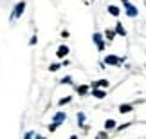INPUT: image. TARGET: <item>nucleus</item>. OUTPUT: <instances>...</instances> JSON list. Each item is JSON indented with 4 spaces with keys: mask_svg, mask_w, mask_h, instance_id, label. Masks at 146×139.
<instances>
[{
    "mask_svg": "<svg viewBox=\"0 0 146 139\" xmlns=\"http://www.w3.org/2000/svg\"><path fill=\"white\" fill-rule=\"evenodd\" d=\"M94 42H96V45H98V49H99V51H103V49H105V43H103V36H101L99 35V33H94Z\"/></svg>",
    "mask_w": 146,
    "mask_h": 139,
    "instance_id": "1",
    "label": "nucleus"
},
{
    "mask_svg": "<svg viewBox=\"0 0 146 139\" xmlns=\"http://www.w3.org/2000/svg\"><path fill=\"white\" fill-rule=\"evenodd\" d=\"M24 9H25V2H20L18 5L15 7V13H13V18H20L22 13H24Z\"/></svg>",
    "mask_w": 146,
    "mask_h": 139,
    "instance_id": "2",
    "label": "nucleus"
},
{
    "mask_svg": "<svg viewBox=\"0 0 146 139\" xmlns=\"http://www.w3.org/2000/svg\"><path fill=\"white\" fill-rule=\"evenodd\" d=\"M121 62H123L121 58H117V56H112V54L105 58V63H106V65H119Z\"/></svg>",
    "mask_w": 146,
    "mask_h": 139,
    "instance_id": "3",
    "label": "nucleus"
},
{
    "mask_svg": "<svg viewBox=\"0 0 146 139\" xmlns=\"http://www.w3.org/2000/svg\"><path fill=\"white\" fill-rule=\"evenodd\" d=\"M125 9H126V15H128V16H132V18H133V16H137V7H135V5L125 4Z\"/></svg>",
    "mask_w": 146,
    "mask_h": 139,
    "instance_id": "4",
    "label": "nucleus"
},
{
    "mask_svg": "<svg viewBox=\"0 0 146 139\" xmlns=\"http://www.w3.org/2000/svg\"><path fill=\"white\" fill-rule=\"evenodd\" d=\"M67 53H69V47H67V45H61V47L58 49V53H56V54H58V58H65V56H67Z\"/></svg>",
    "mask_w": 146,
    "mask_h": 139,
    "instance_id": "5",
    "label": "nucleus"
},
{
    "mask_svg": "<svg viewBox=\"0 0 146 139\" xmlns=\"http://www.w3.org/2000/svg\"><path fill=\"white\" fill-rule=\"evenodd\" d=\"M61 121H65V112H58V114H56L54 116V119H52V123H61Z\"/></svg>",
    "mask_w": 146,
    "mask_h": 139,
    "instance_id": "6",
    "label": "nucleus"
},
{
    "mask_svg": "<svg viewBox=\"0 0 146 139\" xmlns=\"http://www.w3.org/2000/svg\"><path fill=\"white\" fill-rule=\"evenodd\" d=\"M98 87H108V81H106V80L94 81V83H92V88H98Z\"/></svg>",
    "mask_w": 146,
    "mask_h": 139,
    "instance_id": "7",
    "label": "nucleus"
},
{
    "mask_svg": "<svg viewBox=\"0 0 146 139\" xmlns=\"http://www.w3.org/2000/svg\"><path fill=\"white\" fill-rule=\"evenodd\" d=\"M92 96H96L98 99H103V98H105V90H99V88H94V90H92Z\"/></svg>",
    "mask_w": 146,
    "mask_h": 139,
    "instance_id": "8",
    "label": "nucleus"
},
{
    "mask_svg": "<svg viewBox=\"0 0 146 139\" xmlns=\"http://www.w3.org/2000/svg\"><path fill=\"white\" fill-rule=\"evenodd\" d=\"M105 128H106V130L115 128V121H114V119H106V121H105Z\"/></svg>",
    "mask_w": 146,
    "mask_h": 139,
    "instance_id": "9",
    "label": "nucleus"
},
{
    "mask_svg": "<svg viewBox=\"0 0 146 139\" xmlns=\"http://www.w3.org/2000/svg\"><path fill=\"white\" fill-rule=\"evenodd\" d=\"M119 112H121V114L132 112V105H121V107H119Z\"/></svg>",
    "mask_w": 146,
    "mask_h": 139,
    "instance_id": "10",
    "label": "nucleus"
},
{
    "mask_svg": "<svg viewBox=\"0 0 146 139\" xmlns=\"http://www.w3.org/2000/svg\"><path fill=\"white\" fill-rule=\"evenodd\" d=\"M115 33H117V35H121V36H125V35H126L125 27H123L121 24H117V25H115Z\"/></svg>",
    "mask_w": 146,
    "mask_h": 139,
    "instance_id": "11",
    "label": "nucleus"
},
{
    "mask_svg": "<svg viewBox=\"0 0 146 139\" xmlns=\"http://www.w3.org/2000/svg\"><path fill=\"white\" fill-rule=\"evenodd\" d=\"M108 13L114 15V16H117V15H119V7H115V5H110V7H108Z\"/></svg>",
    "mask_w": 146,
    "mask_h": 139,
    "instance_id": "12",
    "label": "nucleus"
},
{
    "mask_svg": "<svg viewBox=\"0 0 146 139\" xmlns=\"http://www.w3.org/2000/svg\"><path fill=\"white\" fill-rule=\"evenodd\" d=\"M87 90H88V87H85V85L78 87V92H80V94H87Z\"/></svg>",
    "mask_w": 146,
    "mask_h": 139,
    "instance_id": "13",
    "label": "nucleus"
},
{
    "mask_svg": "<svg viewBox=\"0 0 146 139\" xmlns=\"http://www.w3.org/2000/svg\"><path fill=\"white\" fill-rule=\"evenodd\" d=\"M114 36H115V31H106V38L108 40H114Z\"/></svg>",
    "mask_w": 146,
    "mask_h": 139,
    "instance_id": "14",
    "label": "nucleus"
},
{
    "mask_svg": "<svg viewBox=\"0 0 146 139\" xmlns=\"http://www.w3.org/2000/svg\"><path fill=\"white\" fill-rule=\"evenodd\" d=\"M70 101V98H63V99H60V107H63L65 103H69Z\"/></svg>",
    "mask_w": 146,
    "mask_h": 139,
    "instance_id": "15",
    "label": "nucleus"
},
{
    "mask_svg": "<svg viewBox=\"0 0 146 139\" xmlns=\"http://www.w3.org/2000/svg\"><path fill=\"white\" fill-rule=\"evenodd\" d=\"M49 69H50V70H58V69H60V65H58V63H52Z\"/></svg>",
    "mask_w": 146,
    "mask_h": 139,
    "instance_id": "16",
    "label": "nucleus"
},
{
    "mask_svg": "<svg viewBox=\"0 0 146 139\" xmlns=\"http://www.w3.org/2000/svg\"><path fill=\"white\" fill-rule=\"evenodd\" d=\"M56 128H58V123H52V125H50V126H49V130H50V132H54Z\"/></svg>",
    "mask_w": 146,
    "mask_h": 139,
    "instance_id": "17",
    "label": "nucleus"
},
{
    "mask_svg": "<svg viewBox=\"0 0 146 139\" xmlns=\"http://www.w3.org/2000/svg\"><path fill=\"white\" fill-rule=\"evenodd\" d=\"M83 119H85V116H83V114H78V121H80V125L83 123Z\"/></svg>",
    "mask_w": 146,
    "mask_h": 139,
    "instance_id": "18",
    "label": "nucleus"
},
{
    "mask_svg": "<svg viewBox=\"0 0 146 139\" xmlns=\"http://www.w3.org/2000/svg\"><path fill=\"white\" fill-rule=\"evenodd\" d=\"M61 83H70V76H65L63 80H61Z\"/></svg>",
    "mask_w": 146,
    "mask_h": 139,
    "instance_id": "19",
    "label": "nucleus"
},
{
    "mask_svg": "<svg viewBox=\"0 0 146 139\" xmlns=\"http://www.w3.org/2000/svg\"><path fill=\"white\" fill-rule=\"evenodd\" d=\"M36 42H38V38H36V36H33V38H31V45H35Z\"/></svg>",
    "mask_w": 146,
    "mask_h": 139,
    "instance_id": "20",
    "label": "nucleus"
},
{
    "mask_svg": "<svg viewBox=\"0 0 146 139\" xmlns=\"http://www.w3.org/2000/svg\"><path fill=\"white\" fill-rule=\"evenodd\" d=\"M31 137H33V132H27V134H25V137H24V139H31Z\"/></svg>",
    "mask_w": 146,
    "mask_h": 139,
    "instance_id": "21",
    "label": "nucleus"
},
{
    "mask_svg": "<svg viewBox=\"0 0 146 139\" xmlns=\"http://www.w3.org/2000/svg\"><path fill=\"white\" fill-rule=\"evenodd\" d=\"M105 137H106V134H99L98 136V139H105Z\"/></svg>",
    "mask_w": 146,
    "mask_h": 139,
    "instance_id": "22",
    "label": "nucleus"
},
{
    "mask_svg": "<svg viewBox=\"0 0 146 139\" xmlns=\"http://www.w3.org/2000/svg\"><path fill=\"white\" fill-rule=\"evenodd\" d=\"M123 4H128V0H123Z\"/></svg>",
    "mask_w": 146,
    "mask_h": 139,
    "instance_id": "23",
    "label": "nucleus"
},
{
    "mask_svg": "<svg viewBox=\"0 0 146 139\" xmlns=\"http://www.w3.org/2000/svg\"><path fill=\"white\" fill-rule=\"evenodd\" d=\"M36 139H43V137H40V136H38V137H36Z\"/></svg>",
    "mask_w": 146,
    "mask_h": 139,
    "instance_id": "24",
    "label": "nucleus"
}]
</instances>
